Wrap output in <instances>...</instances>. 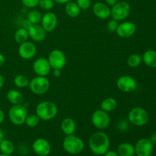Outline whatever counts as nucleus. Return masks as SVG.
<instances>
[{"label":"nucleus","instance_id":"4468645a","mask_svg":"<svg viewBox=\"0 0 156 156\" xmlns=\"http://www.w3.org/2000/svg\"><path fill=\"white\" fill-rule=\"evenodd\" d=\"M37 53V47L34 43L25 41L20 44L18 47V54L23 59H30L35 56Z\"/></svg>","mask_w":156,"mask_h":156},{"label":"nucleus","instance_id":"f8f14e48","mask_svg":"<svg viewBox=\"0 0 156 156\" xmlns=\"http://www.w3.org/2000/svg\"><path fill=\"white\" fill-rule=\"evenodd\" d=\"M49 61L45 57H40L37 59L33 63V70L37 76H47L51 72Z\"/></svg>","mask_w":156,"mask_h":156},{"label":"nucleus","instance_id":"79ce46f5","mask_svg":"<svg viewBox=\"0 0 156 156\" xmlns=\"http://www.w3.org/2000/svg\"><path fill=\"white\" fill-rule=\"evenodd\" d=\"M5 140V133L2 129L0 128V143Z\"/></svg>","mask_w":156,"mask_h":156},{"label":"nucleus","instance_id":"9d476101","mask_svg":"<svg viewBox=\"0 0 156 156\" xmlns=\"http://www.w3.org/2000/svg\"><path fill=\"white\" fill-rule=\"evenodd\" d=\"M117 87L120 91L125 93L133 92L137 88V82L129 76H120L117 81Z\"/></svg>","mask_w":156,"mask_h":156},{"label":"nucleus","instance_id":"f704fd0d","mask_svg":"<svg viewBox=\"0 0 156 156\" xmlns=\"http://www.w3.org/2000/svg\"><path fill=\"white\" fill-rule=\"evenodd\" d=\"M31 23L30 22V21H28V20L27 19H25V20H24V21H23V24H22V25H23V27H24V28L25 29H28L29 28V27H30V25H31Z\"/></svg>","mask_w":156,"mask_h":156},{"label":"nucleus","instance_id":"e433bc0d","mask_svg":"<svg viewBox=\"0 0 156 156\" xmlns=\"http://www.w3.org/2000/svg\"><path fill=\"white\" fill-rule=\"evenodd\" d=\"M104 156H119V155L117 152H115V151H108Z\"/></svg>","mask_w":156,"mask_h":156},{"label":"nucleus","instance_id":"7c9ffc66","mask_svg":"<svg viewBox=\"0 0 156 156\" xmlns=\"http://www.w3.org/2000/svg\"><path fill=\"white\" fill-rule=\"evenodd\" d=\"M55 2L53 0H40L38 5L44 10H51L54 7Z\"/></svg>","mask_w":156,"mask_h":156},{"label":"nucleus","instance_id":"c85d7f7f","mask_svg":"<svg viewBox=\"0 0 156 156\" xmlns=\"http://www.w3.org/2000/svg\"><path fill=\"white\" fill-rule=\"evenodd\" d=\"M142 61H143V58L140 55L136 54V53H133L131 54L129 57L127 58V64L129 67L132 68H136L138 67L141 64Z\"/></svg>","mask_w":156,"mask_h":156},{"label":"nucleus","instance_id":"f257e3e1","mask_svg":"<svg viewBox=\"0 0 156 156\" xmlns=\"http://www.w3.org/2000/svg\"><path fill=\"white\" fill-rule=\"evenodd\" d=\"M89 148L93 154L104 155L110 148V139L105 133L98 131L91 135L89 140Z\"/></svg>","mask_w":156,"mask_h":156},{"label":"nucleus","instance_id":"a19ab883","mask_svg":"<svg viewBox=\"0 0 156 156\" xmlns=\"http://www.w3.org/2000/svg\"><path fill=\"white\" fill-rule=\"evenodd\" d=\"M5 120V113L3 112V111H2L0 109V124L4 121Z\"/></svg>","mask_w":156,"mask_h":156},{"label":"nucleus","instance_id":"20e7f679","mask_svg":"<svg viewBox=\"0 0 156 156\" xmlns=\"http://www.w3.org/2000/svg\"><path fill=\"white\" fill-rule=\"evenodd\" d=\"M149 114L147 111L143 108L136 107L128 114V120L133 125L136 126H143L149 121Z\"/></svg>","mask_w":156,"mask_h":156},{"label":"nucleus","instance_id":"b1692460","mask_svg":"<svg viewBox=\"0 0 156 156\" xmlns=\"http://www.w3.org/2000/svg\"><path fill=\"white\" fill-rule=\"evenodd\" d=\"M101 109L106 112H111L117 107V101L114 98H108L105 99L101 104Z\"/></svg>","mask_w":156,"mask_h":156},{"label":"nucleus","instance_id":"0eeeda50","mask_svg":"<svg viewBox=\"0 0 156 156\" xmlns=\"http://www.w3.org/2000/svg\"><path fill=\"white\" fill-rule=\"evenodd\" d=\"M30 91L35 94H44L49 90L50 83L46 76H36L29 82Z\"/></svg>","mask_w":156,"mask_h":156},{"label":"nucleus","instance_id":"bb28decb","mask_svg":"<svg viewBox=\"0 0 156 156\" xmlns=\"http://www.w3.org/2000/svg\"><path fill=\"white\" fill-rule=\"evenodd\" d=\"M43 15L38 10H31L28 12L27 16V19L32 24H39L42 19Z\"/></svg>","mask_w":156,"mask_h":156},{"label":"nucleus","instance_id":"4c0bfd02","mask_svg":"<svg viewBox=\"0 0 156 156\" xmlns=\"http://www.w3.org/2000/svg\"><path fill=\"white\" fill-rule=\"evenodd\" d=\"M5 62V57L2 53H0V67L2 66Z\"/></svg>","mask_w":156,"mask_h":156},{"label":"nucleus","instance_id":"2f4dec72","mask_svg":"<svg viewBox=\"0 0 156 156\" xmlns=\"http://www.w3.org/2000/svg\"><path fill=\"white\" fill-rule=\"evenodd\" d=\"M76 3L81 10H87L91 5V0H76Z\"/></svg>","mask_w":156,"mask_h":156},{"label":"nucleus","instance_id":"39448f33","mask_svg":"<svg viewBox=\"0 0 156 156\" xmlns=\"http://www.w3.org/2000/svg\"><path fill=\"white\" fill-rule=\"evenodd\" d=\"M27 116V108L24 105H13L9 111V120L16 126L24 124Z\"/></svg>","mask_w":156,"mask_h":156},{"label":"nucleus","instance_id":"a878e982","mask_svg":"<svg viewBox=\"0 0 156 156\" xmlns=\"http://www.w3.org/2000/svg\"><path fill=\"white\" fill-rule=\"evenodd\" d=\"M0 151L2 154L5 155H12L15 151V146L10 140L5 139L1 143H0Z\"/></svg>","mask_w":156,"mask_h":156},{"label":"nucleus","instance_id":"9b49d317","mask_svg":"<svg viewBox=\"0 0 156 156\" xmlns=\"http://www.w3.org/2000/svg\"><path fill=\"white\" fill-rule=\"evenodd\" d=\"M136 156H151L153 152V143L149 139H140L135 146Z\"/></svg>","mask_w":156,"mask_h":156},{"label":"nucleus","instance_id":"f3484780","mask_svg":"<svg viewBox=\"0 0 156 156\" xmlns=\"http://www.w3.org/2000/svg\"><path fill=\"white\" fill-rule=\"evenodd\" d=\"M27 31H28L29 37L36 42L43 41L45 39L47 35V31L39 24H31L27 29Z\"/></svg>","mask_w":156,"mask_h":156},{"label":"nucleus","instance_id":"c9c22d12","mask_svg":"<svg viewBox=\"0 0 156 156\" xmlns=\"http://www.w3.org/2000/svg\"><path fill=\"white\" fill-rule=\"evenodd\" d=\"M117 2H118V0H105V2L109 7L110 6H111V7L114 6L116 3H117Z\"/></svg>","mask_w":156,"mask_h":156},{"label":"nucleus","instance_id":"a211bd4d","mask_svg":"<svg viewBox=\"0 0 156 156\" xmlns=\"http://www.w3.org/2000/svg\"><path fill=\"white\" fill-rule=\"evenodd\" d=\"M92 11L94 15L100 19H108L111 16V9L106 3L95 2L92 6Z\"/></svg>","mask_w":156,"mask_h":156},{"label":"nucleus","instance_id":"dca6fc26","mask_svg":"<svg viewBox=\"0 0 156 156\" xmlns=\"http://www.w3.org/2000/svg\"><path fill=\"white\" fill-rule=\"evenodd\" d=\"M136 26L131 21H123L119 24L117 29V34L122 38H129L135 34Z\"/></svg>","mask_w":156,"mask_h":156},{"label":"nucleus","instance_id":"c03bdc74","mask_svg":"<svg viewBox=\"0 0 156 156\" xmlns=\"http://www.w3.org/2000/svg\"><path fill=\"white\" fill-rule=\"evenodd\" d=\"M53 76L55 77H59L61 76L60 69H54V71H53Z\"/></svg>","mask_w":156,"mask_h":156},{"label":"nucleus","instance_id":"ddd939ff","mask_svg":"<svg viewBox=\"0 0 156 156\" xmlns=\"http://www.w3.org/2000/svg\"><path fill=\"white\" fill-rule=\"evenodd\" d=\"M34 152L38 156H47L51 152V146L47 140L38 138L32 144Z\"/></svg>","mask_w":156,"mask_h":156},{"label":"nucleus","instance_id":"393cba45","mask_svg":"<svg viewBox=\"0 0 156 156\" xmlns=\"http://www.w3.org/2000/svg\"><path fill=\"white\" fill-rule=\"evenodd\" d=\"M29 37L28 31H27V29H25L24 27H20L18 30L15 31V35H14V38H15V41H16V43L21 44L22 43L25 42L27 41Z\"/></svg>","mask_w":156,"mask_h":156},{"label":"nucleus","instance_id":"a18cd8bd","mask_svg":"<svg viewBox=\"0 0 156 156\" xmlns=\"http://www.w3.org/2000/svg\"><path fill=\"white\" fill-rule=\"evenodd\" d=\"M0 156H12V155H5V154H0Z\"/></svg>","mask_w":156,"mask_h":156},{"label":"nucleus","instance_id":"5701e85b","mask_svg":"<svg viewBox=\"0 0 156 156\" xmlns=\"http://www.w3.org/2000/svg\"><path fill=\"white\" fill-rule=\"evenodd\" d=\"M65 11L66 15L70 18H77L80 15L81 9L77 5V3L74 2H69L66 4Z\"/></svg>","mask_w":156,"mask_h":156},{"label":"nucleus","instance_id":"49530a36","mask_svg":"<svg viewBox=\"0 0 156 156\" xmlns=\"http://www.w3.org/2000/svg\"><path fill=\"white\" fill-rule=\"evenodd\" d=\"M121 1H126V0H121Z\"/></svg>","mask_w":156,"mask_h":156},{"label":"nucleus","instance_id":"37998d69","mask_svg":"<svg viewBox=\"0 0 156 156\" xmlns=\"http://www.w3.org/2000/svg\"><path fill=\"white\" fill-rule=\"evenodd\" d=\"M150 140L152 143H155V144H156V131H155V132L153 133V134H152V136H151Z\"/></svg>","mask_w":156,"mask_h":156},{"label":"nucleus","instance_id":"ea45409f","mask_svg":"<svg viewBox=\"0 0 156 156\" xmlns=\"http://www.w3.org/2000/svg\"><path fill=\"white\" fill-rule=\"evenodd\" d=\"M70 1L71 0H53L55 3H58V4H66L67 2Z\"/></svg>","mask_w":156,"mask_h":156},{"label":"nucleus","instance_id":"cd10ccee","mask_svg":"<svg viewBox=\"0 0 156 156\" xmlns=\"http://www.w3.org/2000/svg\"><path fill=\"white\" fill-rule=\"evenodd\" d=\"M29 82H30L29 79L24 75H18L14 79V84L15 85V86L19 88H23L28 86Z\"/></svg>","mask_w":156,"mask_h":156},{"label":"nucleus","instance_id":"4be33fe9","mask_svg":"<svg viewBox=\"0 0 156 156\" xmlns=\"http://www.w3.org/2000/svg\"><path fill=\"white\" fill-rule=\"evenodd\" d=\"M143 61L144 63L150 68H156V51L149 50L144 53L143 56Z\"/></svg>","mask_w":156,"mask_h":156},{"label":"nucleus","instance_id":"412c9836","mask_svg":"<svg viewBox=\"0 0 156 156\" xmlns=\"http://www.w3.org/2000/svg\"><path fill=\"white\" fill-rule=\"evenodd\" d=\"M119 156H134L136 155L135 146L129 143H121L117 147Z\"/></svg>","mask_w":156,"mask_h":156},{"label":"nucleus","instance_id":"72a5a7b5","mask_svg":"<svg viewBox=\"0 0 156 156\" xmlns=\"http://www.w3.org/2000/svg\"><path fill=\"white\" fill-rule=\"evenodd\" d=\"M40 0H21V2L27 8H34L39 4Z\"/></svg>","mask_w":156,"mask_h":156},{"label":"nucleus","instance_id":"6e6552de","mask_svg":"<svg viewBox=\"0 0 156 156\" xmlns=\"http://www.w3.org/2000/svg\"><path fill=\"white\" fill-rule=\"evenodd\" d=\"M92 124L98 129H105L109 126L111 123V117L108 112L99 109L94 111L91 116Z\"/></svg>","mask_w":156,"mask_h":156},{"label":"nucleus","instance_id":"2eb2a0df","mask_svg":"<svg viewBox=\"0 0 156 156\" xmlns=\"http://www.w3.org/2000/svg\"><path fill=\"white\" fill-rule=\"evenodd\" d=\"M41 26L47 32H52L56 29L58 23L57 15L51 12L44 14L41 19Z\"/></svg>","mask_w":156,"mask_h":156},{"label":"nucleus","instance_id":"f03ea898","mask_svg":"<svg viewBox=\"0 0 156 156\" xmlns=\"http://www.w3.org/2000/svg\"><path fill=\"white\" fill-rule=\"evenodd\" d=\"M57 113V106L50 101H44L41 102L36 108V114L41 120L44 121L50 120L56 117Z\"/></svg>","mask_w":156,"mask_h":156},{"label":"nucleus","instance_id":"aec40b11","mask_svg":"<svg viewBox=\"0 0 156 156\" xmlns=\"http://www.w3.org/2000/svg\"><path fill=\"white\" fill-rule=\"evenodd\" d=\"M7 99L13 105H23L24 104V97L22 94L18 90L11 89L7 92Z\"/></svg>","mask_w":156,"mask_h":156},{"label":"nucleus","instance_id":"7ed1b4c3","mask_svg":"<svg viewBox=\"0 0 156 156\" xmlns=\"http://www.w3.org/2000/svg\"><path fill=\"white\" fill-rule=\"evenodd\" d=\"M62 147L67 153L71 155H77L84 150L85 144L82 139L73 134V135L66 136L64 138L62 142Z\"/></svg>","mask_w":156,"mask_h":156},{"label":"nucleus","instance_id":"6ab92c4d","mask_svg":"<svg viewBox=\"0 0 156 156\" xmlns=\"http://www.w3.org/2000/svg\"><path fill=\"white\" fill-rule=\"evenodd\" d=\"M61 129L65 135H73L76 129V123L73 119L67 117L62 120L61 123Z\"/></svg>","mask_w":156,"mask_h":156},{"label":"nucleus","instance_id":"423d86ee","mask_svg":"<svg viewBox=\"0 0 156 156\" xmlns=\"http://www.w3.org/2000/svg\"><path fill=\"white\" fill-rule=\"evenodd\" d=\"M131 7L126 1L117 2L111 9V16L117 21H123L129 15Z\"/></svg>","mask_w":156,"mask_h":156},{"label":"nucleus","instance_id":"c756f323","mask_svg":"<svg viewBox=\"0 0 156 156\" xmlns=\"http://www.w3.org/2000/svg\"><path fill=\"white\" fill-rule=\"evenodd\" d=\"M41 119L37 114H30L27 115L24 123L29 127H35L40 123Z\"/></svg>","mask_w":156,"mask_h":156},{"label":"nucleus","instance_id":"58836bf2","mask_svg":"<svg viewBox=\"0 0 156 156\" xmlns=\"http://www.w3.org/2000/svg\"><path fill=\"white\" fill-rule=\"evenodd\" d=\"M5 85V79H4V76L0 74V89L3 88Z\"/></svg>","mask_w":156,"mask_h":156},{"label":"nucleus","instance_id":"473e14b6","mask_svg":"<svg viewBox=\"0 0 156 156\" xmlns=\"http://www.w3.org/2000/svg\"><path fill=\"white\" fill-rule=\"evenodd\" d=\"M118 25L119 23L117 21L114 19L110 20L108 22V24H107V28H108V30L110 32H116L117 27H118Z\"/></svg>","mask_w":156,"mask_h":156},{"label":"nucleus","instance_id":"1a4fd4ad","mask_svg":"<svg viewBox=\"0 0 156 156\" xmlns=\"http://www.w3.org/2000/svg\"><path fill=\"white\" fill-rule=\"evenodd\" d=\"M50 66L53 69H62L66 64V56L65 53L59 50H53L47 58Z\"/></svg>","mask_w":156,"mask_h":156}]
</instances>
